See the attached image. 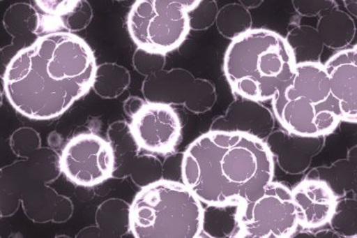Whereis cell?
<instances>
[{
    "mask_svg": "<svg viewBox=\"0 0 357 238\" xmlns=\"http://www.w3.org/2000/svg\"><path fill=\"white\" fill-rule=\"evenodd\" d=\"M298 227L291 189L272 181L255 198L238 204L234 237H291Z\"/></svg>",
    "mask_w": 357,
    "mask_h": 238,
    "instance_id": "cell-7",
    "label": "cell"
},
{
    "mask_svg": "<svg viewBox=\"0 0 357 238\" xmlns=\"http://www.w3.org/2000/svg\"><path fill=\"white\" fill-rule=\"evenodd\" d=\"M132 137L142 150L166 156L175 151L182 137V123L172 105L146 102L129 124Z\"/></svg>",
    "mask_w": 357,
    "mask_h": 238,
    "instance_id": "cell-10",
    "label": "cell"
},
{
    "mask_svg": "<svg viewBox=\"0 0 357 238\" xmlns=\"http://www.w3.org/2000/svg\"><path fill=\"white\" fill-rule=\"evenodd\" d=\"M275 126L274 113L262 103L235 96L225 113L213 121L210 130L248 135L264 142Z\"/></svg>",
    "mask_w": 357,
    "mask_h": 238,
    "instance_id": "cell-12",
    "label": "cell"
},
{
    "mask_svg": "<svg viewBox=\"0 0 357 238\" xmlns=\"http://www.w3.org/2000/svg\"><path fill=\"white\" fill-rule=\"evenodd\" d=\"M315 29L324 47L337 51L350 47L356 34L354 19L337 7L319 16Z\"/></svg>",
    "mask_w": 357,
    "mask_h": 238,
    "instance_id": "cell-18",
    "label": "cell"
},
{
    "mask_svg": "<svg viewBox=\"0 0 357 238\" xmlns=\"http://www.w3.org/2000/svg\"><path fill=\"white\" fill-rule=\"evenodd\" d=\"M296 13L304 17H315L323 13L337 7V3L334 0H294L291 2Z\"/></svg>",
    "mask_w": 357,
    "mask_h": 238,
    "instance_id": "cell-27",
    "label": "cell"
},
{
    "mask_svg": "<svg viewBox=\"0 0 357 238\" xmlns=\"http://www.w3.org/2000/svg\"><path fill=\"white\" fill-rule=\"evenodd\" d=\"M238 204L206 205L199 237H234L237 232Z\"/></svg>",
    "mask_w": 357,
    "mask_h": 238,
    "instance_id": "cell-20",
    "label": "cell"
},
{
    "mask_svg": "<svg viewBox=\"0 0 357 238\" xmlns=\"http://www.w3.org/2000/svg\"><path fill=\"white\" fill-rule=\"evenodd\" d=\"M200 0H137L130 8L127 29L139 50L166 56L180 47L190 32L188 13Z\"/></svg>",
    "mask_w": 357,
    "mask_h": 238,
    "instance_id": "cell-6",
    "label": "cell"
},
{
    "mask_svg": "<svg viewBox=\"0 0 357 238\" xmlns=\"http://www.w3.org/2000/svg\"><path fill=\"white\" fill-rule=\"evenodd\" d=\"M59 169L75 185L93 188L113 177L115 156L109 140L82 133L72 137L59 156Z\"/></svg>",
    "mask_w": 357,
    "mask_h": 238,
    "instance_id": "cell-9",
    "label": "cell"
},
{
    "mask_svg": "<svg viewBox=\"0 0 357 238\" xmlns=\"http://www.w3.org/2000/svg\"><path fill=\"white\" fill-rule=\"evenodd\" d=\"M97 66L93 48L78 35H40L8 62L2 75L5 96L24 117L53 120L93 89Z\"/></svg>",
    "mask_w": 357,
    "mask_h": 238,
    "instance_id": "cell-1",
    "label": "cell"
},
{
    "mask_svg": "<svg viewBox=\"0 0 357 238\" xmlns=\"http://www.w3.org/2000/svg\"><path fill=\"white\" fill-rule=\"evenodd\" d=\"M131 75L126 67L105 62L97 66L93 90L104 99H115L128 89Z\"/></svg>",
    "mask_w": 357,
    "mask_h": 238,
    "instance_id": "cell-22",
    "label": "cell"
},
{
    "mask_svg": "<svg viewBox=\"0 0 357 238\" xmlns=\"http://www.w3.org/2000/svg\"><path fill=\"white\" fill-rule=\"evenodd\" d=\"M181 174L202 204H240L274 181L275 162L264 140L209 130L183 153Z\"/></svg>",
    "mask_w": 357,
    "mask_h": 238,
    "instance_id": "cell-2",
    "label": "cell"
},
{
    "mask_svg": "<svg viewBox=\"0 0 357 238\" xmlns=\"http://www.w3.org/2000/svg\"><path fill=\"white\" fill-rule=\"evenodd\" d=\"M142 91L146 102L183 105L195 114L210 112L218 100L210 80L196 77L183 68L163 69L145 77Z\"/></svg>",
    "mask_w": 357,
    "mask_h": 238,
    "instance_id": "cell-8",
    "label": "cell"
},
{
    "mask_svg": "<svg viewBox=\"0 0 357 238\" xmlns=\"http://www.w3.org/2000/svg\"><path fill=\"white\" fill-rule=\"evenodd\" d=\"M129 214L130 204L123 200H107L96 211V225L81 230L77 237H123L130 232Z\"/></svg>",
    "mask_w": 357,
    "mask_h": 238,
    "instance_id": "cell-17",
    "label": "cell"
},
{
    "mask_svg": "<svg viewBox=\"0 0 357 238\" xmlns=\"http://www.w3.org/2000/svg\"><path fill=\"white\" fill-rule=\"evenodd\" d=\"M34 9L38 15L37 34L45 35L61 32L66 29L74 34L85 29L93 19V9L85 0H66V1H33Z\"/></svg>",
    "mask_w": 357,
    "mask_h": 238,
    "instance_id": "cell-16",
    "label": "cell"
},
{
    "mask_svg": "<svg viewBox=\"0 0 357 238\" xmlns=\"http://www.w3.org/2000/svg\"><path fill=\"white\" fill-rule=\"evenodd\" d=\"M204 205L183 183L148 184L130 204V232L137 238H196L202 231Z\"/></svg>",
    "mask_w": 357,
    "mask_h": 238,
    "instance_id": "cell-5",
    "label": "cell"
},
{
    "mask_svg": "<svg viewBox=\"0 0 357 238\" xmlns=\"http://www.w3.org/2000/svg\"><path fill=\"white\" fill-rule=\"evenodd\" d=\"M108 140L115 156L113 177L123 179L131 177L140 188L163 178V165L153 154H142V148L130 132L126 121H116L107 130Z\"/></svg>",
    "mask_w": 357,
    "mask_h": 238,
    "instance_id": "cell-11",
    "label": "cell"
},
{
    "mask_svg": "<svg viewBox=\"0 0 357 238\" xmlns=\"http://www.w3.org/2000/svg\"><path fill=\"white\" fill-rule=\"evenodd\" d=\"M330 93L336 101L340 119L346 123L357 121L356 45L337 51L324 64Z\"/></svg>",
    "mask_w": 357,
    "mask_h": 238,
    "instance_id": "cell-13",
    "label": "cell"
},
{
    "mask_svg": "<svg viewBox=\"0 0 357 238\" xmlns=\"http://www.w3.org/2000/svg\"><path fill=\"white\" fill-rule=\"evenodd\" d=\"M219 8L215 0H200L193 10L188 13L191 31H206L215 24Z\"/></svg>",
    "mask_w": 357,
    "mask_h": 238,
    "instance_id": "cell-25",
    "label": "cell"
},
{
    "mask_svg": "<svg viewBox=\"0 0 357 238\" xmlns=\"http://www.w3.org/2000/svg\"><path fill=\"white\" fill-rule=\"evenodd\" d=\"M343 5H344L346 10H348L349 15L354 19L356 18L357 15V1L356 0H354V1H343Z\"/></svg>",
    "mask_w": 357,
    "mask_h": 238,
    "instance_id": "cell-30",
    "label": "cell"
},
{
    "mask_svg": "<svg viewBox=\"0 0 357 238\" xmlns=\"http://www.w3.org/2000/svg\"><path fill=\"white\" fill-rule=\"evenodd\" d=\"M252 15L240 3H229L219 9L215 25L219 34L234 40L252 29Z\"/></svg>",
    "mask_w": 357,
    "mask_h": 238,
    "instance_id": "cell-23",
    "label": "cell"
},
{
    "mask_svg": "<svg viewBox=\"0 0 357 238\" xmlns=\"http://www.w3.org/2000/svg\"><path fill=\"white\" fill-rule=\"evenodd\" d=\"M356 146L348 151L347 158L340 159L331 166L315 168L305 178L323 180L328 184L337 199L356 194Z\"/></svg>",
    "mask_w": 357,
    "mask_h": 238,
    "instance_id": "cell-19",
    "label": "cell"
},
{
    "mask_svg": "<svg viewBox=\"0 0 357 238\" xmlns=\"http://www.w3.org/2000/svg\"><path fill=\"white\" fill-rule=\"evenodd\" d=\"M356 196L337 199L329 225L340 237L357 238Z\"/></svg>",
    "mask_w": 357,
    "mask_h": 238,
    "instance_id": "cell-24",
    "label": "cell"
},
{
    "mask_svg": "<svg viewBox=\"0 0 357 238\" xmlns=\"http://www.w3.org/2000/svg\"><path fill=\"white\" fill-rule=\"evenodd\" d=\"M166 64V56L151 54L137 48L132 56V65L145 77L162 71Z\"/></svg>",
    "mask_w": 357,
    "mask_h": 238,
    "instance_id": "cell-26",
    "label": "cell"
},
{
    "mask_svg": "<svg viewBox=\"0 0 357 238\" xmlns=\"http://www.w3.org/2000/svg\"><path fill=\"white\" fill-rule=\"evenodd\" d=\"M273 113L284 130L303 137H326L342 123L321 62L296 64L293 77L272 99Z\"/></svg>",
    "mask_w": 357,
    "mask_h": 238,
    "instance_id": "cell-4",
    "label": "cell"
},
{
    "mask_svg": "<svg viewBox=\"0 0 357 238\" xmlns=\"http://www.w3.org/2000/svg\"><path fill=\"white\" fill-rule=\"evenodd\" d=\"M264 142L275 164L282 172L299 175L310 169L313 159L323 150L326 137H303L284 129H275Z\"/></svg>",
    "mask_w": 357,
    "mask_h": 238,
    "instance_id": "cell-14",
    "label": "cell"
},
{
    "mask_svg": "<svg viewBox=\"0 0 357 238\" xmlns=\"http://www.w3.org/2000/svg\"><path fill=\"white\" fill-rule=\"evenodd\" d=\"M239 3L242 6L247 8L248 10H250L257 9V8H259L264 3V1L262 0H240Z\"/></svg>",
    "mask_w": 357,
    "mask_h": 238,
    "instance_id": "cell-29",
    "label": "cell"
},
{
    "mask_svg": "<svg viewBox=\"0 0 357 238\" xmlns=\"http://www.w3.org/2000/svg\"><path fill=\"white\" fill-rule=\"evenodd\" d=\"M146 101L137 96H130L123 103V110L128 117L132 118L142 107Z\"/></svg>",
    "mask_w": 357,
    "mask_h": 238,
    "instance_id": "cell-28",
    "label": "cell"
},
{
    "mask_svg": "<svg viewBox=\"0 0 357 238\" xmlns=\"http://www.w3.org/2000/svg\"><path fill=\"white\" fill-rule=\"evenodd\" d=\"M285 39L293 51L296 64L321 62L324 45L313 27L296 26L288 32Z\"/></svg>",
    "mask_w": 357,
    "mask_h": 238,
    "instance_id": "cell-21",
    "label": "cell"
},
{
    "mask_svg": "<svg viewBox=\"0 0 357 238\" xmlns=\"http://www.w3.org/2000/svg\"><path fill=\"white\" fill-rule=\"evenodd\" d=\"M296 61L285 37L271 29H252L231 40L223 72L235 96L272 100L293 77Z\"/></svg>",
    "mask_w": 357,
    "mask_h": 238,
    "instance_id": "cell-3",
    "label": "cell"
},
{
    "mask_svg": "<svg viewBox=\"0 0 357 238\" xmlns=\"http://www.w3.org/2000/svg\"><path fill=\"white\" fill-rule=\"evenodd\" d=\"M298 226L316 230L326 226L336 209L337 198L323 180L305 178L291 189Z\"/></svg>",
    "mask_w": 357,
    "mask_h": 238,
    "instance_id": "cell-15",
    "label": "cell"
}]
</instances>
